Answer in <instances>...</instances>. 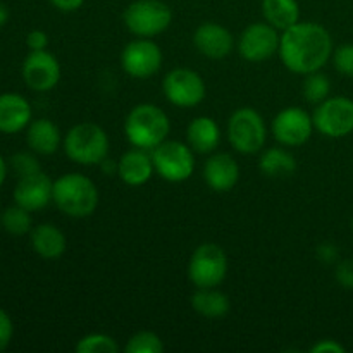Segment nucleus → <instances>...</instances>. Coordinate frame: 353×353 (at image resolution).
<instances>
[{
	"label": "nucleus",
	"instance_id": "f257e3e1",
	"mask_svg": "<svg viewBox=\"0 0 353 353\" xmlns=\"http://www.w3.org/2000/svg\"><path fill=\"white\" fill-rule=\"evenodd\" d=\"M330 31L317 23H296L279 38V57L286 69L296 74H310L323 69L333 57Z\"/></svg>",
	"mask_w": 353,
	"mask_h": 353
},
{
	"label": "nucleus",
	"instance_id": "f03ea898",
	"mask_svg": "<svg viewBox=\"0 0 353 353\" xmlns=\"http://www.w3.org/2000/svg\"><path fill=\"white\" fill-rule=\"evenodd\" d=\"M52 200L65 216L83 219L95 212L99 205V190L88 176L69 172L54 181Z\"/></svg>",
	"mask_w": 353,
	"mask_h": 353
},
{
	"label": "nucleus",
	"instance_id": "7ed1b4c3",
	"mask_svg": "<svg viewBox=\"0 0 353 353\" xmlns=\"http://www.w3.org/2000/svg\"><path fill=\"white\" fill-rule=\"evenodd\" d=\"M171 123L161 107L154 103H140L128 114L124 121V133L133 147L143 150H154L157 145L165 141Z\"/></svg>",
	"mask_w": 353,
	"mask_h": 353
},
{
	"label": "nucleus",
	"instance_id": "20e7f679",
	"mask_svg": "<svg viewBox=\"0 0 353 353\" xmlns=\"http://www.w3.org/2000/svg\"><path fill=\"white\" fill-rule=\"evenodd\" d=\"M64 152L81 165L100 164L109 155V137L99 124L81 123L72 126L64 138Z\"/></svg>",
	"mask_w": 353,
	"mask_h": 353
},
{
	"label": "nucleus",
	"instance_id": "39448f33",
	"mask_svg": "<svg viewBox=\"0 0 353 353\" xmlns=\"http://www.w3.org/2000/svg\"><path fill=\"white\" fill-rule=\"evenodd\" d=\"M124 24L140 38L164 33L172 23V10L162 0H134L124 10Z\"/></svg>",
	"mask_w": 353,
	"mask_h": 353
},
{
	"label": "nucleus",
	"instance_id": "423d86ee",
	"mask_svg": "<svg viewBox=\"0 0 353 353\" xmlns=\"http://www.w3.org/2000/svg\"><path fill=\"white\" fill-rule=\"evenodd\" d=\"M268 138L264 119L250 107L238 109L228 121V140L240 154H257Z\"/></svg>",
	"mask_w": 353,
	"mask_h": 353
},
{
	"label": "nucleus",
	"instance_id": "0eeeda50",
	"mask_svg": "<svg viewBox=\"0 0 353 353\" xmlns=\"http://www.w3.org/2000/svg\"><path fill=\"white\" fill-rule=\"evenodd\" d=\"M152 162L155 172L169 183L186 181L195 169L192 147L174 140H165L157 145L152 150Z\"/></svg>",
	"mask_w": 353,
	"mask_h": 353
},
{
	"label": "nucleus",
	"instance_id": "6e6552de",
	"mask_svg": "<svg viewBox=\"0 0 353 353\" xmlns=\"http://www.w3.org/2000/svg\"><path fill=\"white\" fill-rule=\"evenodd\" d=\"M228 274V257L216 243H202L188 262V278L196 288H217Z\"/></svg>",
	"mask_w": 353,
	"mask_h": 353
},
{
	"label": "nucleus",
	"instance_id": "1a4fd4ad",
	"mask_svg": "<svg viewBox=\"0 0 353 353\" xmlns=\"http://www.w3.org/2000/svg\"><path fill=\"white\" fill-rule=\"evenodd\" d=\"M312 119L316 130L324 137H348L353 133V100L348 97H327L317 103Z\"/></svg>",
	"mask_w": 353,
	"mask_h": 353
},
{
	"label": "nucleus",
	"instance_id": "9d476101",
	"mask_svg": "<svg viewBox=\"0 0 353 353\" xmlns=\"http://www.w3.org/2000/svg\"><path fill=\"white\" fill-rule=\"evenodd\" d=\"M162 92L172 105L192 109L205 99V83L196 71L186 68L172 69L162 81Z\"/></svg>",
	"mask_w": 353,
	"mask_h": 353
},
{
	"label": "nucleus",
	"instance_id": "9b49d317",
	"mask_svg": "<svg viewBox=\"0 0 353 353\" xmlns=\"http://www.w3.org/2000/svg\"><path fill=\"white\" fill-rule=\"evenodd\" d=\"M121 65L133 78H150L162 65L161 47L150 38H137L121 52Z\"/></svg>",
	"mask_w": 353,
	"mask_h": 353
},
{
	"label": "nucleus",
	"instance_id": "f8f14e48",
	"mask_svg": "<svg viewBox=\"0 0 353 353\" xmlns=\"http://www.w3.org/2000/svg\"><path fill=\"white\" fill-rule=\"evenodd\" d=\"M279 34L269 23H254L245 28L238 40V52L248 62H262L279 50Z\"/></svg>",
	"mask_w": 353,
	"mask_h": 353
},
{
	"label": "nucleus",
	"instance_id": "ddd939ff",
	"mask_svg": "<svg viewBox=\"0 0 353 353\" xmlns=\"http://www.w3.org/2000/svg\"><path fill=\"white\" fill-rule=\"evenodd\" d=\"M312 116L300 107L283 109L272 121V134L285 147H300L307 143L314 133Z\"/></svg>",
	"mask_w": 353,
	"mask_h": 353
},
{
	"label": "nucleus",
	"instance_id": "4468645a",
	"mask_svg": "<svg viewBox=\"0 0 353 353\" xmlns=\"http://www.w3.org/2000/svg\"><path fill=\"white\" fill-rule=\"evenodd\" d=\"M23 79L34 92H48L61 79L59 61L47 50H31L23 62Z\"/></svg>",
	"mask_w": 353,
	"mask_h": 353
},
{
	"label": "nucleus",
	"instance_id": "2eb2a0df",
	"mask_svg": "<svg viewBox=\"0 0 353 353\" xmlns=\"http://www.w3.org/2000/svg\"><path fill=\"white\" fill-rule=\"evenodd\" d=\"M52 196L54 181L41 171L19 178V183L14 188V202L30 212L45 209L52 202Z\"/></svg>",
	"mask_w": 353,
	"mask_h": 353
},
{
	"label": "nucleus",
	"instance_id": "dca6fc26",
	"mask_svg": "<svg viewBox=\"0 0 353 353\" xmlns=\"http://www.w3.org/2000/svg\"><path fill=\"white\" fill-rule=\"evenodd\" d=\"M196 50L209 59H224L233 50V34L217 23H203L193 34Z\"/></svg>",
	"mask_w": 353,
	"mask_h": 353
},
{
	"label": "nucleus",
	"instance_id": "f3484780",
	"mask_svg": "<svg viewBox=\"0 0 353 353\" xmlns=\"http://www.w3.org/2000/svg\"><path fill=\"white\" fill-rule=\"evenodd\" d=\"M154 172L152 154L148 155V150H143V148L134 147L133 150H128L126 154L121 155V159L117 161V176L128 186L145 185L150 181Z\"/></svg>",
	"mask_w": 353,
	"mask_h": 353
},
{
	"label": "nucleus",
	"instance_id": "a211bd4d",
	"mask_svg": "<svg viewBox=\"0 0 353 353\" xmlns=\"http://www.w3.org/2000/svg\"><path fill=\"white\" fill-rule=\"evenodd\" d=\"M203 179L214 192H230L240 179V168L230 154H214L203 165Z\"/></svg>",
	"mask_w": 353,
	"mask_h": 353
},
{
	"label": "nucleus",
	"instance_id": "6ab92c4d",
	"mask_svg": "<svg viewBox=\"0 0 353 353\" xmlns=\"http://www.w3.org/2000/svg\"><path fill=\"white\" fill-rule=\"evenodd\" d=\"M31 123V105L17 93L0 95V131L6 134L19 133Z\"/></svg>",
	"mask_w": 353,
	"mask_h": 353
},
{
	"label": "nucleus",
	"instance_id": "aec40b11",
	"mask_svg": "<svg viewBox=\"0 0 353 353\" xmlns=\"http://www.w3.org/2000/svg\"><path fill=\"white\" fill-rule=\"evenodd\" d=\"M31 247L40 255L41 259L47 261H57L64 255L68 241H65L64 233L54 224H38L31 231Z\"/></svg>",
	"mask_w": 353,
	"mask_h": 353
},
{
	"label": "nucleus",
	"instance_id": "412c9836",
	"mask_svg": "<svg viewBox=\"0 0 353 353\" xmlns=\"http://www.w3.org/2000/svg\"><path fill=\"white\" fill-rule=\"evenodd\" d=\"M186 141L192 150L199 152V154H210L216 150L221 141L219 126L212 117H195L186 130Z\"/></svg>",
	"mask_w": 353,
	"mask_h": 353
},
{
	"label": "nucleus",
	"instance_id": "4be33fe9",
	"mask_svg": "<svg viewBox=\"0 0 353 353\" xmlns=\"http://www.w3.org/2000/svg\"><path fill=\"white\" fill-rule=\"evenodd\" d=\"M28 145L33 152L41 155H50L61 147V131L50 119H37L30 123L26 133Z\"/></svg>",
	"mask_w": 353,
	"mask_h": 353
},
{
	"label": "nucleus",
	"instance_id": "5701e85b",
	"mask_svg": "<svg viewBox=\"0 0 353 353\" xmlns=\"http://www.w3.org/2000/svg\"><path fill=\"white\" fill-rule=\"evenodd\" d=\"M192 307L199 316L207 319H221L231 309L226 293L216 288H199L192 296Z\"/></svg>",
	"mask_w": 353,
	"mask_h": 353
},
{
	"label": "nucleus",
	"instance_id": "b1692460",
	"mask_svg": "<svg viewBox=\"0 0 353 353\" xmlns=\"http://www.w3.org/2000/svg\"><path fill=\"white\" fill-rule=\"evenodd\" d=\"M262 14L276 30H288L300 21V7L296 0H262Z\"/></svg>",
	"mask_w": 353,
	"mask_h": 353
},
{
	"label": "nucleus",
	"instance_id": "393cba45",
	"mask_svg": "<svg viewBox=\"0 0 353 353\" xmlns=\"http://www.w3.org/2000/svg\"><path fill=\"white\" fill-rule=\"evenodd\" d=\"M259 169L269 178H286L296 171V161L285 148L272 147L261 155Z\"/></svg>",
	"mask_w": 353,
	"mask_h": 353
},
{
	"label": "nucleus",
	"instance_id": "a878e982",
	"mask_svg": "<svg viewBox=\"0 0 353 353\" xmlns=\"http://www.w3.org/2000/svg\"><path fill=\"white\" fill-rule=\"evenodd\" d=\"M3 230L14 236H23V234L30 233L31 231V217L30 210L23 209L21 205H14L6 209V212L0 217Z\"/></svg>",
	"mask_w": 353,
	"mask_h": 353
},
{
	"label": "nucleus",
	"instance_id": "bb28decb",
	"mask_svg": "<svg viewBox=\"0 0 353 353\" xmlns=\"http://www.w3.org/2000/svg\"><path fill=\"white\" fill-rule=\"evenodd\" d=\"M331 92V81L326 74L316 71L307 74L305 81H303V97L307 102L310 103H321L330 97Z\"/></svg>",
	"mask_w": 353,
	"mask_h": 353
},
{
	"label": "nucleus",
	"instance_id": "cd10ccee",
	"mask_svg": "<svg viewBox=\"0 0 353 353\" xmlns=\"http://www.w3.org/2000/svg\"><path fill=\"white\" fill-rule=\"evenodd\" d=\"M76 353H117L119 345L112 336L103 333H92L76 343Z\"/></svg>",
	"mask_w": 353,
	"mask_h": 353
},
{
	"label": "nucleus",
	"instance_id": "c85d7f7f",
	"mask_svg": "<svg viewBox=\"0 0 353 353\" xmlns=\"http://www.w3.org/2000/svg\"><path fill=\"white\" fill-rule=\"evenodd\" d=\"M124 350L126 353H161L164 350V343L152 331H140L128 340Z\"/></svg>",
	"mask_w": 353,
	"mask_h": 353
},
{
	"label": "nucleus",
	"instance_id": "c756f323",
	"mask_svg": "<svg viewBox=\"0 0 353 353\" xmlns=\"http://www.w3.org/2000/svg\"><path fill=\"white\" fill-rule=\"evenodd\" d=\"M333 64L340 74L353 78V43H343L334 48Z\"/></svg>",
	"mask_w": 353,
	"mask_h": 353
},
{
	"label": "nucleus",
	"instance_id": "7c9ffc66",
	"mask_svg": "<svg viewBox=\"0 0 353 353\" xmlns=\"http://www.w3.org/2000/svg\"><path fill=\"white\" fill-rule=\"evenodd\" d=\"M10 162H12L14 171L17 172L19 178L40 171V164H38L37 159H34L31 154H24V152L23 154H16L12 159H10Z\"/></svg>",
	"mask_w": 353,
	"mask_h": 353
},
{
	"label": "nucleus",
	"instance_id": "2f4dec72",
	"mask_svg": "<svg viewBox=\"0 0 353 353\" xmlns=\"http://www.w3.org/2000/svg\"><path fill=\"white\" fill-rule=\"evenodd\" d=\"M336 281L345 290H353V257L345 259L336 265Z\"/></svg>",
	"mask_w": 353,
	"mask_h": 353
},
{
	"label": "nucleus",
	"instance_id": "473e14b6",
	"mask_svg": "<svg viewBox=\"0 0 353 353\" xmlns=\"http://www.w3.org/2000/svg\"><path fill=\"white\" fill-rule=\"evenodd\" d=\"M12 333H14V326L9 314H7L6 310L0 309V352L6 350V348L9 347L10 340H12Z\"/></svg>",
	"mask_w": 353,
	"mask_h": 353
},
{
	"label": "nucleus",
	"instance_id": "72a5a7b5",
	"mask_svg": "<svg viewBox=\"0 0 353 353\" xmlns=\"http://www.w3.org/2000/svg\"><path fill=\"white\" fill-rule=\"evenodd\" d=\"M26 45L30 47V50H45L48 45L47 33L41 30H33L31 33H28Z\"/></svg>",
	"mask_w": 353,
	"mask_h": 353
},
{
	"label": "nucleus",
	"instance_id": "f704fd0d",
	"mask_svg": "<svg viewBox=\"0 0 353 353\" xmlns=\"http://www.w3.org/2000/svg\"><path fill=\"white\" fill-rule=\"evenodd\" d=\"M310 353H345V347L336 340H321L310 348Z\"/></svg>",
	"mask_w": 353,
	"mask_h": 353
},
{
	"label": "nucleus",
	"instance_id": "c9c22d12",
	"mask_svg": "<svg viewBox=\"0 0 353 353\" xmlns=\"http://www.w3.org/2000/svg\"><path fill=\"white\" fill-rule=\"evenodd\" d=\"M317 257L326 264H331L338 259V248L333 243H323L317 248Z\"/></svg>",
	"mask_w": 353,
	"mask_h": 353
},
{
	"label": "nucleus",
	"instance_id": "e433bc0d",
	"mask_svg": "<svg viewBox=\"0 0 353 353\" xmlns=\"http://www.w3.org/2000/svg\"><path fill=\"white\" fill-rule=\"evenodd\" d=\"M50 3L62 12H74L85 3V0H50Z\"/></svg>",
	"mask_w": 353,
	"mask_h": 353
},
{
	"label": "nucleus",
	"instance_id": "4c0bfd02",
	"mask_svg": "<svg viewBox=\"0 0 353 353\" xmlns=\"http://www.w3.org/2000/svg\"><path fill=\"white\" fill-rule=\"evenodd\" d=\"M100 168H102V171L105 172L107 176H112V174H117V161H112V159L105 157L102 162H100Z\"/></svg>",
	"mask_w": 353,
	"mask_h": 353
},
{
	"label": "nucleus",
	"instance_id": "58836bf2",
	"mask_svg": "<svg viewBox=\"0 0 353 353\" xmlns=\"http://www.w3.org/2000/svg\"><path fill=\"white\" fill-rule=\"evenodd\" d=\"M7 19H9V9H7L6 3L0 2V26H3Z\"/></svg>",
	"mask_w": 353,
	"mask_h": 353
},
{
	"label": "nucleus",
	"instance_id": "ea45409f",
	"mask_svg": "<svg viewBox=\"0 0 353 353\" xmlns=\"http://www.w3.org/2000/svg\"><path fill=\"white\" fill-rule=\"evenodd\" d=\"M6 176H7V165H6V161H3V157L0 155V186H2L3 181H6Z\"/></svg>",
	"mask_w": 353,
	"mask_h": 353
},
{
	"label": "nucleus",
	"instance_id": "a19ab883",
	"mask_svg": "<svg viewBox=\"0 0 353 353\" xmlns=\"http://www.w3.org/2000/svg\"><path fill=\"white\" fill-rule=\"evenodd\" d=\"M352 230H353V216H352Z\"/></svg>",
	"mask_w": 353,
	"mask_h": 353
}]
</instances>
